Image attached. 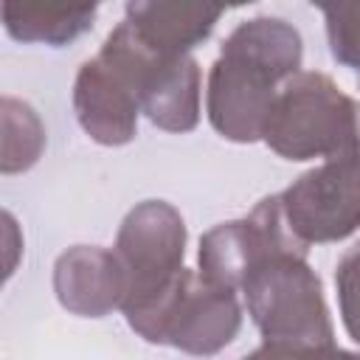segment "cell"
I'll return each instance as SVG.
<instances>
[{
	"label": "cell",
	"mask_w": 360,
	"mask_h": 360,
	"mask_svg": "<svg viewBox=\"0 0 360 360\" xmlns=\"http://www.w3.org/2000/svg\"><path fill=\"white\" fill-rule=\"evenodd\" d=\"M304 39L281 17L239 22L222 42L208 73L205 110L211 127L233 143L262 141L278 87L301 70Z\"/></svg>",
	"instance_id": "cell-1"
},
{
	"label": "cell",
	"mask_w": 360,
	"mask_h": 360,
	"mask_svg": "<svg viewBox=\"0 0 360 360\" xmlns=\"http://www.w3.org/2000/svg\"><path fill=\"white\" fill-rule=\"evenodd\" d=\"M242 295L248 315L262 335L256 354L332 352L335 329L323 287L307 262L301 239L270 245L245 273Z\"/></svg>",
	"instance_id": "cell-2"
},
{
	"label": "cell",
	"mask_w": 360,
	"mask_h": 360,
	"mask_svg": "<svg viewBox=\"0 0 360 360\" xmlns=\"http://www.w3.org/2000/svg\"><path fill=\"white\" fill-rule=\"evenodd\" d=\"M357 138V104L318 70H298L278 87L262 129V141L284 160H326L354 149Z\"/></svg>",
	"instance_id": "cell-3"
},
{
	"label": "cell",
	"mask_w": 360,
	"mask_h": 360,
	"mask_svg": "<svg viewBox=\"0 0 360 360\" xmlns=\"http://www.w3.org/2000/svg\"><path fill=\"white\" fill-rule=\"evenodd\" d=\"M112 250L127 276L121 312L138 332L186 270V222L172 202L143 200L124 217Z\"/></svg>",
	"instance_id": "cell-4"
},
{
	"label": "cell",
	"mask_w": 360,
	"mask_h": 360,
	"mask_svg": "<svg viewBox=\"0 0 360 360\" xmlns=\"http://www.w3.org/2000/svg\"><path fill=\"white\" fill-rule=\"evenodd\" d=\"M239 329L242 307L236 290L183 270L174 290L138 329V335L149 343H169L188 354H217L239 335Z\"/></svg>",
	"instance_id": "cell-5"
},
{
	"label": "cell",
	"mask_w": 360,
	"mask_h": 360,
	"mask_svg": "<svg viewBox=\"0 0 360 360\" xmlns=\"http://www.w3.org/2000/svg\"><path fill=\"white\" fill-rule=\"evenodd\" d=\"M290 231L309 248L360 231V149L326 158L278 191Z\"/></svg>",
	"instance_id": "cell-6"
},
{
	"label": "cell",
	"mask_w": 360,
	"mask_h": 360,
	"mask_svg": "<svg viewBox=\"0 0 360 360\" xmlns=\"http://www.w3.org/2000/svg\"><path fill=\"white\" fill-rule=\"evenodd\" d=\"M73 110L79 127L101 146H124L138 132L141 98L124 53L104 39L73 82Z\"/></svg>",
	"instance_id": "cell-7"
},
{
	"label": "cell",
	"mask_w": 360,
	"mask_h": 360,
	"mask_svg": "<svg viewBox=\"0 0 360 360\" xmlns=\"http://www.w3.org/2000/svg\"><path fill=\"white\" fill-rule=\"evenodd\" d=\"M135 82L141 112L166 132H191L200 121V65L191 53L152 48L141 34L135 45Z\"/></svg>",
	"instance_id": "cell-8"
},
{
	"label": "cell",
	"mask_w": 360,
	"mask_h": 360,
	"mask_svg": "<svg viewBox=\"0 0 360 360\" xmlns=\"http://www.w3.org/2000/svg\"><path fill=\"white\" fill-rule=\"evenodd\" d=\"M56 301L82 318H104L124 307L127 276L115 250L98 245L68 248L53 264Z\"/></svg>",
	"instance_id": "cell-9"
},
{
	"label": "cell",
	"mask_w": 360,
	"mask_h": 360,
	"mask_svg": "<svg viewBox=\"0 0 360 360\" xmlns=\"http://www.w3.org/2000/svg\"><path fill=\"white\" fill-rule=\"evenodd\" d=\"M245 0H127V22L158 51L188 53Z\"/></svg>",
	"instance_id": "cell-10"
},
{
	"label": "cell",
	"mask_w": 360,
	"mask_h": 360,
	"mask_svg": "<svg viewBox=\"0 0 360 360\" xmlns=\"http://www.w3.org/2000/svg\"><path fill=\"white\" fill-rule=\"evenodd\" d=\"M104 0H3L6 34L17 42L68 45L93 28Z\"/></svg>",
	"instance_id": "cell-11"
},
{
	"label": "cell",
	"mask_w": 360,
	"mask_h": 360,
	"mask_svg": "<svg viewBox=\"0 0 360 360\" xmlns=\"http://www.w3.org/2000/svg\"><path fill=\"white\" fill-rule=\"evenodd\" d=\"M3 174H17L31 169L45 146V127L31 104L3 96Z\"/></svg>",
	"instance_id": "cell-12"
},
{
	"label": "cell",
	"mask_w": 360,
	"mask_h": 360,
	"mask_svg": "<svg viewBox=\"0 0 360 360\" xmlns=\"http://www.w3.org/2000/svg\"><path fill=\"white\" fill-rule=\"evenodd\" d=\"M326 17L332 56L360 73V0H309Z\"/></svg>",
	"instance_id": "cell-13"
},
{
	"label": "cell",
	"mask_w": 360,
	"mask_h": 360,
	"mask_svg": "<svg viewBox=\"0 0 360 360\" xmlns=\"http://www.w3.org/2000/svg\"><path fill=\"white\" fill-rule=\"evenodd\" d=\"M338 307L346 335L360 346V242H354L335 267Z\"/></svg>",
	"instance_id": "cell-14"
},
{
	"label": "cell",
	"mask_w": 360,
	"mask_h": 360,
	"mask_svg": "<svg viewBox=\"0 0 360 360\" xmlns=\"http://www.w3.org/2000/svg\"><path fill=\"white\" fill-rule=\"evenodd\" d=\"M248 3H256V0H245V6H248Z\"/></svg>",
	"instance_id": "cell-15"
},
{
	"label": "cell",
	"mask_w": 360,
	"mask_h": 360,
	"mask_svg": "<svg viewBox=\"0 0 360 360\" xmlns=\"http://www.w3.org/2000/svg\"><path fill=\"white\" fill-rule=\"evenodd\" d=\"M357 149H360V138H357Z\"/></svg>",
	"instance_id": "cell-16"
}]
</instances>
